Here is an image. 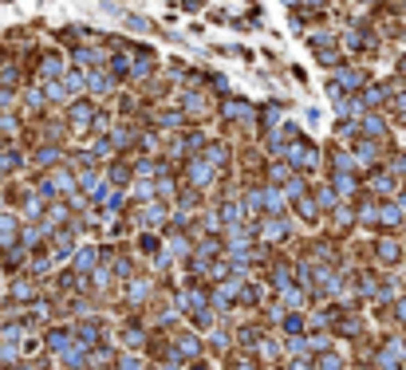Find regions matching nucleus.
<instances>
[{
	"label": "nucleus",
	"mask_w": 406,
	"mask_h": 370,
	"mask_svg": "<svg viewBox=\"0 0 406 370\" xmlns=\"http://www.w3.org/2000/svg\"><path fill=\"white\" fill-rule=\"evenodd\" d=\"M335 87H359V71H339L335 75Z\"/></svg>",
	"instance_id": "3"
},
{
	"label": "nucleus",
	"mask_w": 406,
	"mask_h": 370,
	"mask_svg": "<svg viewBox=\"0 0 406 370\" xmlns=\"http://www.w3.org/2000/svg\"><path fill=\"white\" fill-rule=\"evenodd\" d=\"M225 114H229V118H245V123H248V118H253V107H248V103L241 107L237 99H229V103H225Z\"/></svg>",
	"instance_id": "1"
},
{
	"label": "nucleus",
	"mask_w": 406,
	"mask_h": 370,
	"mask_svg": "<svg viewBox=\"0 0 406 370\" xmlns=\"http://www.w3.org/2000/svg\"><path fill=\"white\" fill-rule=\"evenodd\" d=\"M205 182H210V170L201 161H194V185H205Z\"/></svg>",
	"instance_id": "7"
},
{
	"label": "nucleus",
	"mask_w": 406,
	"mask_h": 370,
	"mask_svg": "<svg viewBox=\"0 0 406 370\" xmlns=\"http://www.w3.org/2000/svg\"><path fill=\"white\" fill-rule=\"evenodd\" d=\"M264 201H269V213H284V197H280V193H272V189H269Z\"/></svg>",
	"instance_id": "5"
},
{
	"label": "nucleus",
	"mask_w": 406,
	"mask_h": 370,
	"mask_svg": "<svg viewBox=\"0 0 406 370\" xmlns=\"http://www.w3.org/2000/svg\"><path fill=\"white\" fill-rule=\"evenodd\" d=\"M280 236H284V224H264V240H272V245H276Z\"/></svg>",
	"instance_id": "6"
},
{
	"label": "nucleus",
	"mask_w": 406,
	"mask_h": 370,
	"mask_svg": "<svg viewBox=\"0 0 406 370\" xmlns=\"http://www.w3.org/2000/svg\"><path fill=\"white\" fill-rule=\"evenodd\" d=\"M403 358V343H387V351L379 355V367H391V362H398Z\"/></svg>",
	"instance_id": "2"
},
{
	"label": "nucleus",
	"mask_w": 406,
	"mask_h": 370,
	"mask_svg": "<svg viewBox=\"0 0 406 370\" xmlns=\"http://www.w3.org/2000/svg\"><path fill=\"white\" fill-rule=\"evenodd\" d=\"M398 315H403V319H406V308H398Z\"/></svg>",
	"instance_id": "8"
},
{
	"label": "nucleus",
	"mask_w": 406,
	"mask_h": 370,
	"mask_svg": "<svg viewBox=\"0 0 406 370\" xmlns=\"http://www.w3.org/2000/svg\"><path fill=\"white\" fill-rule=\"evenodd\" d=\"M178 351H182V355H197V339H189V335H178Z\"/></svg>",
	"instance_id": "4"
}]
</instances>
